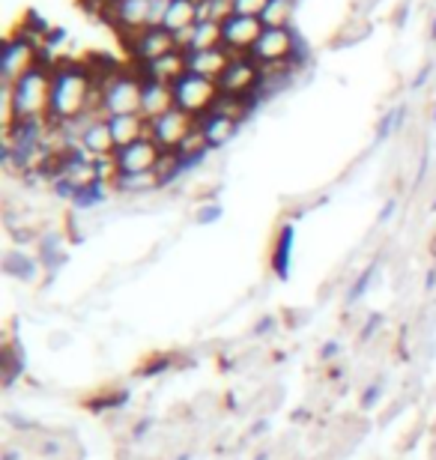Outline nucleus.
I'll return each mask as SVG.
<instances>
[{
  "mask_svg": "<svg viewBox=\"0 0 436 460\" xmlns=\"http://www.w3.org/2000/svg\"><path fill=\"white\" fill-rule=\"evenodd\" d=\"M269 0H230L234 6V15H245V18H261Z\"/></svg>",
  "mask_w": 436,
  "mask_h": 460,
  "instance_id": "obj_22",
  "label": "nucleus"
},
{
  "mask_svg": "<svg viewBox=\"0 0 436 460\" xmlns=\"http://www.w3.org/2000/svg\"><path fill=\"white\" fill-rule=\"evenodd\" d=\"M165 159L162 146L153 141V137H144L126 150H120L114 155V164H117V173L120 177H138V173H153L159 171V164Z\"/></svg>",
  "mask_w": 436,
  "mask_h": 460,
  "instance_id": "obj_12",
  "label": "nucleus"
},
{
  "mask_svg": "<svg viewBox=\"0 0 436 460\" xmlns=\"http://www.w3.org/2000/svg\"><path fill=\"white\" fill-rule=\"evenodd\" d=\"M221 24H225V22H212V18H200V22L194 24L189 33H182V36H180V49H185L189 54L218 49V45H221Z\"/></svg>",
  "mask_w": 436,
  "mask_h": 460,
  "instance_id": "obj_18",
  "label": "nucleus"
},
{
  "mask_svg": "<svg viewBox=\"0 0 436 460\" xmlns=\"http://www.w3.org/2000/svg\"><path fill=\"white\" fill-rule=\"evenodd\" d=\"M102 90V108L99 114L111 117H126V114H141V99H144V72L135 63L117 66L108 72L105 78H96Z\"/></svg>",
  "mask_w": 436,
  "mask_h": 460,
  "instance_id": "obj_3",
  "label": "nucleus"
},
{
  "mask_svg": "<svg viewBox=\"0 0 436 460\" xmlns=\"http://www.w3.org/2000/svg\"><path fill=\"white\" fill-rule=\"evenodd\" d=\"M370 36V22L368 18H350L344 24V31L338 33V42L341 45H352V42H361Z\"/></svg>",
  "mask_w": 436,
  "mask_h": 460,
  "instance_id": "obj_21",
  "label": "nucleus"
},
{
  "mask_svg": "<svg viewBox=\"0 0 436 460\" xmlns=\"http://www.w3.org/2000/svg\"><path fill=\"white\" fill-rule=\"evenodd\" d=\"M111 135H114V144H117V153L126 150L144 137H150V123L141 117V114H126V117H111Z\"/></svg>",
  "mask_w": 436,
  "mask_h": 460,
  "instance_id": "obj_17",
  "label": "nucleus"
},
{
  "mask_svg": "<svg viewBox=\"0 0 436 460\" xmlns=\"http://www.w3.org/2000/svg\"><path fill=\"white\" fill-rule=\"evenodd\" d=\"M296 6H299V0H269L261 15L263 27H293Z\"/></svg>",
  "mask_w": 436,
  "mask_h": 460,
  "instance_id": "obj_20",
  "label": "nucleus"
},
{
  "mask_svg": "<svg viewBox=\"0 0 436 460\" xmlns=\"http://www.w3.org/2000/svg\"><path fill=\"white\" fill-rule=\"evenodd\" d=\"M51 60L45 58V49L36 40L24 33H9L4 42V58H0V75H4V90L13 87L15 81H22L27 72H33L40 63Z\"/></svg>",
  "mask_w": 436,
  "mask_h": 460,
  "instance_id": "obj_6",
  "label": "nucleus"
},
{
  "mask_svg": "<svg viewBox=\"0 0 436 460\" xmlns=\"http://www.w3.org/2000/svg\"><path fill=\"white\" fill-rule=\"evenodd\" d=\"M51 66L54 60L40 63L22 81L6 87V123L45 126L51 117Z\"/></svg>",
  "mask_w": 436,
  "mask_h": 460,
  "instance_id": "obj_2",
  "label": "nucleus"
},
{
  "mask_svg": "<svg viewBox=\"0 0 436 460\" xmlns=\"http://www.w3.org/2000/svg\"><path fill=\"white\" fill-rule=\"evenodd\" d=\"M239 126H243L239 119L225 117V114H218V111H212L209 117L200 119V132L209 141L212 150H218V146H225L227 141H234L236 132H239Z\"/></svg>",
  "mask_w": 436,
  "mask_h": 460,
  "instance_id": "obj_19",
  "label": "nucleus"
},
{
  "mask_svg": "<svg viewBox=\"0 0 436 460\" xmlns=\"http://www.w3.org/2000/svg\"><path fill=\"white\" fill-rule=\"evenodd\" d=\"M198 128H200V119H194L191 114L180 111V108H171L165 117L150 123V137L162 146L165 155H174L194 132H198Z\"/></svg>",
  "mask_w": 436,
  "mask_h": 460,
  "instance_id": "obj_9",
  "label": "nucleus"
},
{
  "mask_svg": "<svg viewBox=\"0 0 436 460\" xmlns=\"http://www.w3.org/2000/svg\"><path fill=\"white\" fill-rule=\"evenodd\" d=\"M102 90L87 60H54L51 66V117L49 123L72 126L78 119L102 117Z\"/></svg>",
  "mask_w": 436,
  "mask_h": 460,
  "instance_id": "obj_1",
  "label": "nucleus"
},
{
  "mask_svg": "<svg viewBox=\"0 0 436 460\" xmlns=\"http://www.w3.org/2000/svg\"><path fill=\"white\" fill-rule=\"evenodd\" d=\"M174 99H176V108H180V111L191 114L194 119H203L216 111L221 90H218V81L191 75L189 72V75L174 84Z\"/></svg>",
  "mask_w": 436,
  "mask_h": 460,
  "instance_id": "obj_7",
  "label": "nucleus"
},
{
  "mask_svg": "<svg viewBox=\"0 0 436 460\" xmlns=\"http://www.w3.org/2000/svg\"><path fill=\"white\" fill-rule=\"evenodd\" d=\"M221 96H236V99H252L261 102L263 99V66L252 58H234L225 75L218 78Z\"/></svg>",
  "mask_w": 436,
  "mask_h": 460,
  "instance_id": "obj_8",
  "label": "nucleus"
},
{
  "mask_svg": "<svg viewBox=\"0 0 436 460\" xmlns=\"http://www.w3.org/2000/svg\"><path fill=\"white\" fill-rule=\"evenodd\" d=\"M176 108V99H174V87L171 84H162V81H153L147 78L144 81V99H141V117L147 123H153V119H159Z\"/></svg>",
  "mask_w": 436,
  "mask_h": 460,
  "instance_id": "obj_16",
  "label": "nucleus"
},
{
  "mask_svg": "<svg viewBox=\"0 0 436 460\" xmlns=\"http://www.w3.org/2000/svg\"><path fill=\"white\" fill-rule=\"evenodd\" d=\"M263 22L261 18H245V15H230L221 24V45L234 54V58H248L257 40L263 36Z\"/></svg>",
  "mask_w": 436,
  "mask_h": 460,
  "instance_id": "obj_11",
  "label": "nucleus"
},
{
  "mask_svg": "<svg viewBox=\"0 0 436 460\" xmlns=\"http://www.w3.org/2000/svg\"><path fill=\"white\" fill-rule=\"evenodd\" d=\"M123 45H126L129 63H135V66H150V63L165 58V54L180 49V40L165 31V27H150V31L138 33L132 40H123Z\"/></svg>",
  "mask_w": 436,
  "mask_h": 460,
  "instance_id": "obj_10",
  "label": "nucleus"
},
{
  "mask_svg": "<svg viewBox=\"0 0 436 460\" xmlns=\"http://www.w3.org/2000/svg\"><path fill=\"white\" fill-rule=\"evenodd\" d=\"M102 22H108L120 33V40L159 27V0H111Z\"/></svg>",
  "mask_w": 436,
  "mask_h": 460,
  "instance_id": "obj_5",
  "label": "nucleus"
},
{
  "mask_svg": "<svg viewBox=\"0 0 436 460\" xmlns=\"http://www.w3.org/2000/svg\"><path fill=\"white\" fill-rule=\"evenodd\" d=\"M144 72V78H153V81H162V84H176L180 78L189 75V51L185 49H176L171 54H165L150 66H138Z\"/></svg>",
  "mask_w": 436,
  "mask_h": 460,
  "instance_id": "obj_14",
  "label": "nucleus"
},
{
  "mask_svg": "<svg viewBox=\"0 0 436 460\" xmlns=\"http://www.w3.org/2000/svg\"><path fill=\"white\" fill-rule=\"evenodd\" d=\"M200 18H203V13H200L198 0H168V9H165L159 27H165V31L180 40V36L189 33Z\"/></svg>",
  "mask_w": 436,
  "mask_h": 460,
  "instance_id": "obj_13",
  "label": "nucleus"
},
{
  "mask_svg": "<svg viewBox=\"0 0 436 460\" xmlns=\"http://www.w3.org/2000/svg\"><path fill=\"white\" fill-rule=\"evenodd\" d=\"M248 58L261 63V66H281V63H299V66H305L308 49H305L302 36L296 33V27H266Z\"/></svg>",
  "mask_w": 436,
  "mask_h": 460,
  "instance_id": "obj_4",
  "label": "nucleus"
},
{
  "mask_svg": "<svg viewBox=\"0 0 436 460\" xmlns=\"http://www.w3.org/2000/svg\"><path fill=\"white\" fill-rule=\"evenodd\" d=\"M230 63H234V54H230L225 45L209 49V51L189 54V72H191V75H200V78H209V81H218L221 75H225Z\"/></svg>",
  "mask_w": 436,
  "mask_h": 460,
  "instance_id": "obj_15",
  "label": "nucleus"
}]
</instances>
